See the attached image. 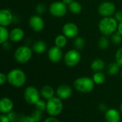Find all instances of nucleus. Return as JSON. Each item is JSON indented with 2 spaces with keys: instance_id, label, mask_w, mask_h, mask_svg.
Here are the masks:
<instances>
[{
  "instance_id": "1",
  "label": "nucleus",
  "mask_w": 122,
  "mask_h": 122,
  "mask_svg": "<svg viewBox=\"0 0 122 122\" xmlns=\"http://www.w3.org/2000/svg\"><path fill=\"white\" fill-rule=\"evenodd\" d=\"M119 23L112 16L103 17L99 23V29L104 36H109L117 31Z\"/></svg>"
},
{
  "instance_id": "2",
  "label": "nucleus",
  "mask_w": 122,
  "mask_h": 122,
  "mask_svg": "<svg viewBox=\"0 0 122 122\" xmlns=\"http://www.w3.org/2000/svg\"><path fill=\"white\" fill-rule=\"evenodd\" d=\"M26 81L24 71L20 69H13L7 74V81L11 86L20 88L23 86Z\"/></svg>"
},
{
  "instance_id": "3",
  "label": "nucleus",
  "mask_w": 122,
  "mask_h": 122,
  "mask_svg": "<svg viewBox=\"0 0 122 122\" xmlns=\"http://www.w3.org/2000/svg\"><path fill=\"white\" fill-rule=\"evenodd\" d=\"M94 81L88 76H82L77 78L74 81V89L81 93H89L94 88Z\"/></svg>"
},
{
  "instance_id": "4",
  "label": "nucleus",
  "mask_w": 122,
  "mask_h": 122,
  "mask_svg": "<svg viewBox=\"0 0 122 122\" xmlns=\"http://www.w3.org/2000/svg\"><path fill=\"white\" fill-rule=\"evenodd\" d=\"M63 102L57 97H54L46 101V112L50 117L59 116L63 110Z\"/></svg>"
},
{
  "instance_id": "5",
  "label": "nucleus",
  "mask_w": 122,
  "mask_h": 122,
  "mask_svg": "<svg viewBox=\"0 0 122 122\" xmlns=\"http://www.w3.org/2000/svg\"><path fill=\"white\" fill-rule=\"evenodd\" d=\"M32 49L27 46H21L18 47L14 52V59L19 64L28 62L32 56Z\"/></svg>"
},
{
  "instance_id": "6",
  "label": "nucleus",
  "mask_w": 122,
  "mask_h": 122,
  "mask_svg": "<svg viewBox=\"0 0 122 122\" xmlns=\"http://www.w3.org/2000/svg\"><path fill=\"white\" fill-rule=\"evenodd\" d=\"M40 92L34 86H27L24 92V98L26 102L31 105H35L40 100Z\"/></svg>"
},
{
  "instance_id": "7",
  "label": "nucleus",
  "mask_w": 122,
  "mask_h": 122,
  "mask_svg": "<svg viewBox=\"0 0 122 122\" xmlns=\"http://www.w3.org/2000/svg\"><path fill=\"white\" fill-rule=\"evenodd\" d=\"M81 54L79 50L71 49L65 54L64 56V61L67 66L74 67L79 64L81 61Z\"/></svg>"
},
{
  "instance_id": "8",
  "label": "nucleus",
  "mask_w": 122,
  "mask_h": 122,
  "mask_svg": "<svg viewBox=\"0 0 122 122\" xmlns=\"http://www.w3.org/2000/svg\"><path fill=\"white\" fill-rule=\"evenodd\" d=\"M67 9V5H66L63 1H54L50 4L49 11L51 16L60 18L66 14Z\"/></svg>"
},
{
  "instance_id": "9",
  "label": "nucleus",
  "mask_w": 122,
  "mask_h": 122,
  "mask_svg": "<svg viewBox=\"0 0 122 122\" xmlns=\"http://www.w3.org/2000/svg\"><path fill=\"white\" fill-rule=\"evenodd\" d=\"M98 11L103 17L112 16L116 12V6L111 1H104L99 6Z\"/></svg>"
},
{
  "instance_id": "10",
  "label": "nucleus",
  "mask_w": 122,
  "mask_h": 122,
  "mask_svg": "<svg viewBox=\"0 0 122 122\" xmlns=\"http://www.w3.org/2000/svg\"><path fill=\"white\" fill-rule=\"evenodd\" d=\"M63 34L69 39H75L77 37L79 30L76 24L72 22H67L62 27Z\"/></svg>"
},
{
  "instance_id": "11",
  "label": "nucleus",
  "mask_w": 122,
  "mask_h": 122,
  "mask_svg": "<svg viewBox=\"0 0 122 122\" xmlns=\"http://www.w3.org/2000/svg\"><path fill=\"white\" fill-rule=\"evenodd\" d=\"M29 24L31 29L36 32L41 31L44 28V21L39 15H33L29 18Z\"/></svg>"
},
{
  "instance_id": "12",
  "label": "nucleus",
  "mask_w": 122,
  "mask_h": 122,
  "mask_svg": "<svg viewBox=\"0 0 122 122\" xmlns=\"http://www.w3.org/2000/svg\"><path fill=\"white\" fill-rule=\"evenodd\" d=\"M48 58L53 63H59L63 59V51L61 48L54 46L48 51Z\"/></svg>"
},
{
  "instance_id": "13",
  "label": "nucleus",
  "mask_w": 122,
  "mask_h": 122,
  "mask_svg": "<svg viewBox=\"0 0 122 122\" xmlns=\"http://www.w3.org/2000/svg\"><path fill=\"white\" fill-rule=\"evenodd\" d=\"M56 97L61 100H65L69 99L72 94V89L70 86L67 84L60 85L56 91Z\"/></svg>"
},
{
  "instance_id": "14",
  "label": "nucleus",
  "mask_w": 122,
  "mask_h": 122,
  "mask_svg": "<svg viewBox=\"0 0 122 122\" xmlns=\"http://www.w3.org/2000/svg\"><path fill=\"white\" fill-rule=\"evenodd\" d=\"M13 21V15L11 12L6 9H3L0 11V26H8Z\"/></svg>"
},
{
  "instance_id": "15",
  "label": "nucleus",
  "mask_w": 122,
  "mask_h": 122,
  "mask_svg": "<svg viewBox=\"0 0 122 122\" xmlns=\"http://www.w3.org/2000/svg\"><path fill=\"white\" fill-rule=\"evenodd\" d=\"M14 103L8 97H3L0 100V112L2 114H7L13 110Z\"/></svg>"
},
{
  "instance_id": "16",
  "label": "nucleus",
  "mask_w": 122,
  "mask_h": 122,
  "mask_svg": "<svg viewBox=\"0 0 122 122\" xmlns=\"http://www.w3.org/2000/svg\"><path fill=\"white\" fill-rule=\"evenodd\" d=\"M104 117L107 122H120L121 121L120 113L115 109H108L105 112Z\"/></svg>"
},
{
  "instance_id": "17",
  "label": "nucleus",
  "mask_w": 122,
  "mask_h": 122,
  "mask_svg": "<svg viewBox=\"0 0 122 122\" xmlns=\"http://www.w3.org/2000/svg\"><path fill=\"white\" fill-rule=\"evenodd\" d=\"M24 36V31L19 27H15L9 31V39L13 42H19Z\"/></svg>"
},
{
  "instance_id": "18",
  "label": "nucleus",
  "mask_w": 122,
  "mask_h": 122,
  "mask_svg": "<svg viewBox=\"0 0 122 122\" xmlns=\"http://www.w3.org/2000/svg\"><path fill=\"white\" fill-rule=\"evenodd\" d=\"M54 89L49 85H45L44 86L41 87V89H40V94L41 97L45 99V100H49L51 98L54 97Z\"/></svg>"
},
{
  "instance_id": "19",
  "label": "nucleus",
  "mask_w": 122,
  "mask_h": 122,
  "mask_svg": "<svg viewBox=\"0 0 122 122\" xmlns=\"http://www.w3.org/2000/svg\"><path fill=\"white\" fill-rule=\"evenodd\" d=\"M90 66H91V69L93 71L99 72V71H102L104 69L106 64H105V62L103 59H95L91 63Z\"/></svg>"
},
{
  "instance_id": "20",
  "label": "nucleus",
  "mask_w": 122,
  "mask_h": 122,
  "mask_svg": "<svg viewBox=\"0 0 122 122\" xmlns=\"http://www.w3.org/2000/svg\"><path fill=\"white\" fill-rule=\"evenodd\" d=\"M47 48L46 44L41 40H38L34 42L32 46V50L36 54H43L46 51Z\"/></svg>"
},
{
  "instance_id": "21",
  "label": "nucleus",
  "mask_w": 122,
  "mask_h": 122,
  "mask_svg": "<svg viewBox=\"0 0 122 122\" xmlns=\"http://www.w3.org/2000/svg\"><path fill=\"white\" fill-rule=\"evenodd\" d=\"M67 39L68 38L66 36H65L64 34H59V35L56 36L54 39L55 46H56L61 49L65 47V46L67 44Z\"/></svg>"
},
{
  "instance_id": "22",
  "label": "nucleus",
  "mask_w": 122,
  "mask_h": 122,
  "mask_svg": "<svg viewBox=\"0 0 122 122\" xmlns=\"http://www.w3.org/2000/svg\"><path fill=\"white\" fill-rule=\"evenodd\" d=\"M93 81L96 84L101 85L103 84L105 81H106V76L102 71H99V72H94L93 77H92Z\"/></svg>"
},
{
  "instance_id": "23",
  "label": "nucleus",
  "mask_w": 122,
  "mask_h": 122,
  "mask_svg": "<svg viewBox=\"0 0 122 122\" xmlns=\"http://www.w3.org/2000/svg\"><path fill=\"white\" fill-rule=\"evenodd\" d=\"M68 8H69V11H71V13H72L74 14H79L81 13V11L82 10L81 4L76 1H74L71 4H70L68 6Z\"/></svg>"
},
{
  "instance_id": "24",
  "label": "nucleus",
  "mask_w": 122,
  "mask_h": 122,
  "mask_svg": "<svg viewBox=\"0 0 122 122\" xmlns=\"http://www.w3.org/2000/svg\"><path fill=\"white\" fill-rule=\"evenodd\" d=\"M120 66L117 62H112L107 66V73L111 76L117 74L120 70Z\"/></svg>"
},
{
  "instance_id": "25",
  "label": "nucleus",
  "mask_w": 122,
  "mask_h": 122,
  "mask_svg": "<svg viewBox=\"0 0 122 122\" xmlns=\"http://www.w3.org/2000/svg\"><path fill=\"white\" fill-rule=\"evenodd\" d=\"M9 39V31L5 26H0V44H3Z\"/></svg>"
},
{
  "instance_id": "26",
  "label": "nucleus",
  "mask_w": 122,
  "mask_h": 122,
  "mask_svg": "<svg viewBox=\"0 0 122 122\" xmlns=\"http://www.w3.org/2000/svg\"><path fill=\"white\" fill-rule=\"evenodd\" d=\"M109 42H110V41H109L108 36L103 35L99 40V42H98L99 47L103 50L107 49L109 46Z\"/></svg>"
},
{
  "instance_id": "27",
  "label": "nucleus",
  "mask_w": 122,
  "mask_h": 122,
  "mask_svg": "<svg viewBox=\"0 0 122 122\" xmlns=\"http://www.w3.org/2000/svg\"><path fill=\"white\" fill-rule=\"evenodd\" d=\"M30 116L34 122H40L43 118V112L36 109L32 112Z\"/></svg>"
},
{
  "instance_id": "28",
  "label": "nucleus",
  "mask_w": 122,
  "mask_h": 122,
  "mask_svg": "<svg viewBox=\"0 0 122 122\" xmlns=\"http://www.w3.org/2000/svg\"><path fill=\"white\" fill-rule=\"evenodd\" d=\"M85 44H86L85 39L81 36L76 37L74 39V44L77 50H81L84 47Z\"/></svg>"
},
{
  "instance_id": "29",
  "label": "nucleus",
  "mask_w": 122,
  "mask_h": 122,
  "mask_svg": "<svg viewBox=\"0 0 122 122\" xmlns=\"http://www.w3.org/2000/svg\"><path fill=\"white\" fill-rule=\"evenodd\" d=\"M111 41L113 44L119 45L122 42V36L118 31H116L111 36Z\"/></svg>"
},
{
  "instance_id": "30",
  "label": "nucleus",
  "mask_w": 122,
  "mask_h": 122,
  "mask_svg": "<svg viewBox=\"0 0 122 122\" xmlns=\"http://www.w3.org/2000/svg\"><path fill=\"white\" fill-rule=\"evenodd\" d=\"M17 122H34L31 116H26L21 114H18L17 115Z\"/></svg>"
},
{
  "instance_id": "31",
  "label": "nucleus",
  "mask_w": 122,
  "mask_h": 122,
  "mask_svg": "<svg viewBox=\"0 0 122 122\" xmlns=\"http://www.w3.org/2000/svg\"><path fill=\"white\" fill-rule=\"evenodd\" d=\"M35 107L36 109L41 111V112H44L46 109V102L44 100H41L40 99L36 104H35Z\"/></svg>"
},
{
  "instance_id": "32",
  "label": "nucleus",
  "mask_w": 122,
  "mask_h": 122,
  "mask_svg": "<svg viewBox=\"0 0 122 122\" xmlns=\"http://www.w3.org/2000/svg\"><path fill=\"white\" fill-rule=\"evenodd\" d=\"M115 59H116V62L120 66H122V46L117 51L115 54Z\"/></svg>"
},
{
  "instance_id": "33",
  "label": "nucleus",
  "mask_w": 122,
  "mask_h": 122,
  "mask_svg": "<svg viewBox=\"0 0 122 122\" xmlns=\"http://www.w3.org/2000/svg\"><path fill=\"white\" fill-rule=\"evenodd\" d=\"M46 8L45 4H38L36 6V11L38 14H42L44 13V11H46Z\"/></svg>"
},
{
  "instance_id": "34",
  "label": "nucleus",
  "mask_w": 122,
  "mask_h": 122,
  "mask_svg": "<svg viewBox=\"0 0 122 122\" xmlns=\"http://www.w3.org/2000/svg\"><path fill=\"white\" fill-rule=\"evenodd\" d=\"M7 117H9V120L11 121V122H16L17 121V115L18 114L14 112L13 111L10 112L9 113H8L7 114Z\"/></svg>"
},
{
  "instance_id": "35",
  "label": "nucleus",
  "mask_w": 122,
  "mask_h": 122,
  "mask_svg": "<svg viewBox=\"0 0 122 122\" xmlns=\"http://www.w3.org/2000/svg\"><path fill=\"white\" fill-rule=\"evenodd\" d=\"M114 19L118 23L122 22V11H117L114 14Z\"/></svg>"
},
{
  "instance_id": "36",
  "label": "nucleus",
  "mask_w": 122,
  "mask_h": 122,
  "mask_svg": "<svg viewBox=\"0 0 122 122\" xmlns=\"http://www.w3.org/2000/svg\"><path fill=\"white\" fill-rule=\"evenodd\" d=\"M6 81H7V74L6 75L4 73H1L0 74V84L1 86L4 85Z\"/></svg>"
},
{
  "instance_id": "37",
  "label": "nucleus",
  "mask_w": 122,
  "mask_h": 122,
  "mask_svg": "<svg viewBox=\"0 0 122 122\" xmlns=\"http://www.w3.org/2000/svg\"><path fill=\"white\" fill-rule=\"evenodd\" d=\"M0 122H11L9 117L6 114H1L0 115Z\"/></svg>"
},
{
  "instance_id": "38",
  "label": "nucleus",
  "mask_w": 122,
  "mask_h": 122,
  "mask_svg": "<svg viewBox=\"0 0 122 122\" xmlns=\"http://www.w3.org/2000/svg\"><path fill=\"white\" fill-rule=\"evenodd\" d=\"M44 122H59V120L57 119V118H56V117H48V118H46Z\"/></svg>"
},
{
  "instance_id": "39",
  "label": "nucleus",
  "mask_w": 122,
  "mask_h": 122,
  "mask_svg": "<svg viewBox=\"0 0 122 122\" xmlns=\"http://www.w3.org/2000/svg\"><path fill=\"white\" fill-rule=\"evenodd\" d=\"M99 110H100L101 112H106L108 110L107 105H106L105 104H104V103H102V104H99Z\"/></svg>"
},
{
  "instance_id": "40",
  "label": "nucleus",
  "mask_w": 122,
  "mask_h": 122,
  "mask_svg": "<svg viewBox=\"0 0 122 122\" xmlns=\"http://www.w3.org/2000/svg\"><path fill=\"white\" fill-rule=\"evenodd\" d=\"M117 31L121 34L122 36V22L121 23H119V25H118V29H117Z\"/></svg>"
},
{
  "instance_id": "41",
  "label": "nucleus",
  "mask_w": 122,
  "mask_h": 122,
  "mask_svg": "<svg viewBox=\"0 0 122 122\" xmlns=\"http://www.w3.org/2000/svg\"><path fill=\"white\" fill-rule=\"evenodd\" d=\"M74 1V0H62V1H63L66 5H67V6H69L70 4H71Z\"/></svg>"
},
{
  "instance_id": "42",
  "label": "nucleus",
  "mask_w": 122,
  "mask_h": 122,
  "mask_svg": "<svg viewBox=\"0 0 122 122\" xmlns=\"http://www.w3.org/2000/svg\"><path fill=\"white\" fill-rule=\"evenodd\" d=\"M119 109H120V111H121V112H122V103H121V104H120Z\"/></svg>"
},
{
  "instance_id": "43",
  "label": "nucleus",
  "mask_w": 122,
  "mask_h": 122,
  "mask_svg": "<svg viewBox=\"0 0 122 122\" xmlns=\"http://www.w3.org/2000/svg\"><path fill=\"white\" fill-rule=\"evenodd\" d=\"M121 76H122V73H121Z\"/></svg>"
},
{
  "instance_id": "44",
  "label": "nucleus",
  "mask_w": 122,
  "mask_h": 122,
  "mask_svg": "<svg viewBox=\"0 0 122 122\" xmlns=\"http://www.w3.org/2000/svg\"></svg>"
}]
</instances>
